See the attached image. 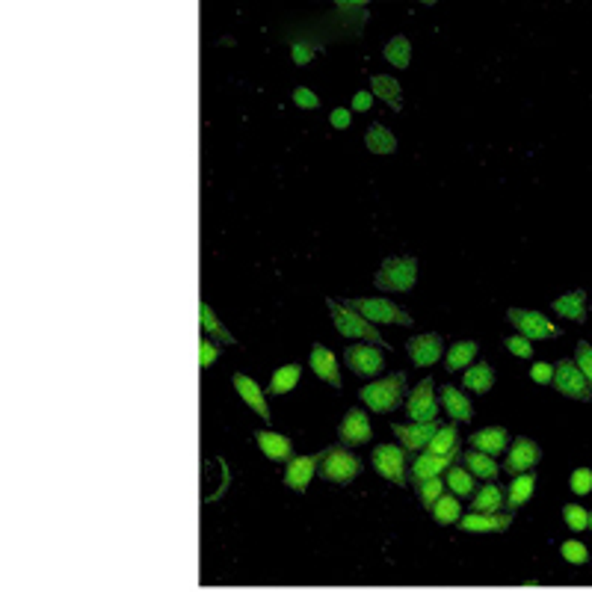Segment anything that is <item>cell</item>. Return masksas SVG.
I'll use <instances>...</instances> for the list:
<instances>
[{
    "label": "cell",
    "instance_id": "obj_18",
    "mask_svg": "<svg viewBox=\"0 0 592 592\" xmlns=\"http://www.w3.org/2000/svg\"><path fill=\"white\" fill-rule=\"evenodd\" d=\"M311 370L317 373L323 382H329L332 388H341V373H338V362H335L332 349H326L323 344H314L311 347V359H308Z\"/></svg>",
    "mask_w": 592,
    "mask_h": 592
},
{
    "label": "cell",
    "instance_id": "obj_20",
    "mask_svg": "<svg viewBox=\"0 0 592 592\" xmlns=\"http://www.w3.org/2000/svg\"><path fill=\"white\" fill-rule=\"evenodd\" d=\"M439 397H442V403H444V412L450 414L453 421H462V424H471V421H474V409H471L468 397H465L459 388L444 385V388L439 391Z\"/></svg>",
    "mask_w": 592,
    "mask_h": 592
},
{
    "label": "cell",
    "instance_id": "obj_12",
    "mask_svg": "<svg viewBox=\"0 0 592 592\" xmlns=\"http://www.w3.org/2000/svg\"><path fill=\"white\" fill-rule=\"evenodd\" d=\"M539 459H542V450H539L536 442H533V439H516V442H512V447H509V453H506L504 471L519 477V474H527L530 468H536Z\"/></svg>",
    "mask_w": 592,
    "mask_h": 592
},
{
    "label": "cell",
    "instance_id": "obj_21",
    "mask_svg": "<svg viewBox=\"0 0 592 592\" xmlns=\"http://www.w3.org/2000/svg\"><path fill=\"white\" fill-rule=\"evenodd\" d=\"M551 308H554L560 317L566 320H575V323H583L586 320V290H571L566 296H557L554 302H551Z\"/></svg>",
    "mask_w": 592,
    "mask_h": 592
},
{
    "label": "cell",
    "instance_id": "obj_4",
    "mask_svg": "<svg viewBox=\"0 0 592 592\" xmlns=\"http://www.w3.org/2000/svg\"><path fill=\"white\" fill-rule=\"evenodd\" d=\"M414 275H418V261L414 258H388L379 272L373 275V285L379 290H412L414 287Z\"/></svg>",
    "mask_w": 592,
    "mask_h": 592
},
{
    "label": "cell",
    "instance_id": "obj_39",
    "mask_svg": "<svg viewBox=\"0 0 592 592\" xmlns=\"http://www.w3.org/2000/svg\"><path fill=\"white\" fill-rule=\"evenodd\" d=\"M563 519H566V524L571 530H586L589 527V512L583 506H578V504H566L563 506Z\"/></svg>",
    "mask_w": 592,
    "mask_h": 592
},
{
    "label": "cell",
    "instance_id": "obj_41",
    "mask_svg": "<svg viewBox=\"0 0 592 592\" xmlns=\"http://www.w3.org/2000/svg\"><path fill=\"white\" fill-rule=\"evenodd\" d=\"M568 489L575 491L578 498L589 495V491H592V468H578L575 474H571V480H568Z\"/></svg>",
    "mask_w": 592,
    "mask_h": 592
},
{
    "label": "cell",
    "instance_id": "obj_9",
    "mask_svg": "<svg viewBox=\"0 0 592 592\" xmlns=\"http://www.w3.org/2000/svg\"><path fill=\"white\" fill-rule=\"evenodd\" d=\"M344 362L352 373H359L362 379H373L377 373L385 367V359L379 355L377 347H370V344H355V347H347L344 352Z\"/></svg>",
    "mask_w": 592,
    "mask_h": 592
},
{
    "label": "cell",
    "instance_id": "obj_49",
    "mask_svg": "<svg viewBox=\"0 0 592 592\" xmlns=\"http://www.w3.org/2000/svg\"><path fill=\"white\" fill-rule=\"evenodd\" d=\"M586 530H592V512H589V527H586Z\"/></svg>",
    "mask_w": 592,
    "mask_h": 592
},
{
    "label": "cell",
    "instance_id": "obj_48",
    "mask_svg": "<svg viewBox=\"0 0 592 592\" xmlns=\"http://www.w3.org/2000/svg\"><path fill=\"white\" fill-rule=\"evenodd\" d=\"M329 122H332V128H338V131H344V128L349 125V110H347V107H338V110H332V116H329Z\"/></svg>",
    "mask_w": 592,
    "mask_h": 592
},
{
    "label": "cell",
    "instance_id": "obj_19",
    "mask_svg": "<svg viewBox=\"0 0 592 592\" xmlns=\"http://www.w3.org/2000/svg\"><path fill=\"white\" fill-rule=\"evenodd\" d=\"M255 442H258V447L264 450V456L272 459V462H290L293 456V447H290V439L279 436V432H270V429H258L255 432Z\"/></svg>",
    "mask_w": 592,
    "mask_h": 592
},
{
    "label": "cell",
    "instance_id": "obj_35",
    "mask_svg": "<svg viewBox=\"0 0 592 592\" xmlns=\"http://www.w3.org/2000/svg\"><path fill=\"white\" fill-rule=\"evenodd\" d=\"M382 56L388 59L394 68H406V66H409V59H412V45H409V39H406V36H394L391 42L385 45Z\"/></svg>",
    "mask_w": 592,
    "mask_h": 592
},
{
    "label": "cell",
    "instance_id": "obj_15",
    "mask_svg": "<svg viewBox=\"0 0 592 592\" xmlns=\"http://www.w3.org/2000/svg\"><path fill=\"white\" fill-rule=\"evenodd\" d=\"M456 524L465 533H504L509 530L512 516H506V512H468Z\"/></svg>",
    "mask_w": 592,
    "mask_h": 592
},
{
    "label": "cell",
    "instance_id": "obj_7",
    "mask_svg": "<svg viewBox=\"0 0 592 592\" xmlns=\"http://www.w3.org/2000/svg\"><path fill=\"white\" fill-rule=\"evenodd\" d=\"M373 468L394 486H406V450L397 444H377L370 453Z\"/></svg>",
    "mask_w": 592,
    "mask_h": 592
},
{
    "label": "cell",
    "instance_id": "obj_47",
    "mask_svg": "<svg viewBox=\"0 0 592 592\" xmlns=\"http://www.w3.org/2000/svg\"><path fill=\"white\" fill-rule=\"evenodd\" d=\"M373 107V95L370 92H355V98H352V110L355 113H367Z\"/></svg>",
    "mask_w": 592,
    "mask_h": 592
},
{
    "label": "cell",
    "instance_id": "obj_26",
    "mask_svg": "<svg viewBox=\"0 0 592 592\" xmlns=\"http://www.w3.org/2000/svg\"><path fill=\"white\" fill-rule=\"evenodd\" d=\"M456 447H459L456 427H439V432L427 444V453H432V456H456Z\"/></svg>",
    "mask_w": 592,
    "mask_h": 592
},
{
    "label": "cell",
    "instance_id": "obj_29",
    "mask_svg": "<svg viewBox=\"0 0 592 592\" xmlns=\"http://www.w3.org/2000/svg\"><path fill=\"white\" fill-rule=\"evenodd\" d=\"M474 355H477V344H474V341H456V344H450V352L444 355L447 373H456L462 367H471Z\"/></svg>",
    "mask_w": 592,
    "mask_h": 592
},
{
    "label": "cell",
    "instance_id": "obj_17",
    "mask_svg": "<svg viewBox=\"0 0 592 592\" xmlns=\"http://www.w3.org/2000/svg\"><path fill=\"white\" fill-rule=\"evenodd\" d=\"M231 382H234L237 394H240V397H243V403H249V409H252V412H258V414H261V421H270L267 394L261 391V385L255 382V379H249L246 373H234V377H231Z\"/></svg>",
    "mask_w": 592,
    "mask_h": 592
},
{
    "label": "cell",
    "instance_id": "obj_43",
    "mask_svg": "<svg viewBox=\"0 0 592 592\" xmlns=\"http://www.w3.org/2000/svg\"><path fill=\"white\" fill-rule=\"evenodd\" d=\"M293 101H296V107H302V110H317L320 107V98L314 95L308 86L293 89Z\"/></svg>",
    "mask_w": 592,
    "mask_h": 592
},
{
    "label": "cell",
    "instance_id": "obj_28",
    "mask_svg": "<svg viewBox=\"0 0 592 592\" xmlns=\"http://www.w3.org/2000/svg\"><path fill=\"white\" fill-rule=\"evenodd\" d=\"M199 317H202V332L208 335V338H213L216 344H237L234 341V335L216 320V314H213V308L208 305V302H202L199 305Z\"/></svg>",
    "mask_w": 592,
    "mask_h": 592
},
{
    "label": "cell",
    "instance_id": "obj_36",
    "mask_svg": "<svg viewBox=\"0 0 592 592\" xmlns=\"http://www.w3.org/2000/svg\"><path fill=\"white\" fill-rule=\"evenodd\" d=\"M432 516H436L439 524H456L462 519V509H459V498H450V495H442L432 506Z\"/></svg>",
    "mask_w": 592,
    "mask_h": 592
},
{
    "label": "cell",
    "instance_id": "obj_42",
    "mask_svg": "<svg viewBox=\"0 0 592 592\" xmlns=\"http://www.w3.org/2000/svg\"><path fill=\"white\" fill-rule=\"evenodd\" d=\"M504 347H506L512 355H519V359H530V355H533L530 341L521 338V335H509V338H504Z\"/></svg>",
    "mask_w": 592,
    "mask_h": 592
},
{
    "label": "cell",
    "instance_id": "obj_8",
    "mask_svg": "<svg viewBox=\"0 0 592 592\" xmlns=\"http://www.w3.org/2000/svg\"><path fill=\"white\" fill-rule=\"evenodd\" d=\"M554 388L560 394H566V397H571V400H581V403L592 400V388H589L586 377L581 373V367L575 362H568V359L554 364Z\"/></svg>",
    "mask_w": 592,
    "mask_h": 592
},
{
    "label": "cell",
    "instance_id": "obj_23",
    "mask_svg": "<svg viewBox=\"0 0 592 592\" xmlns=\"http://www.w3.org/2000/svg\"><path fill=\"white\" fill-rule=\"evenodd\" d=\"M453 462V456H432V453H424V456H418L412 462V477L424 483V480H432V477H439L442 471H447Z\"/></svg>",
    "mask_w": 592,
    "mask_h": 592
},
{
    "label": "cell",
    "instance_id": "obj_40",
    "mask_svg": "<svg viewBox=\"0 0 592 592\" xmlns=\"http://www.w3.org/2000/svg\"><path fill=\"white\" fill-rule=\"evenodd\" d=\"M575 364L581 367V373L586 377V382L592 388V344L578 341V347H575Z\"/></svg>",
    "mask_w": 592,
    "mask_h": 592
},
{
    "label": "cell",
    "instance_id": "obj_1",
    "mask_svg": "<svg viewBox=\"0 0 592 592\" xmlns=\"http://www.w3.org/2000/svg\"><path fill=\"white\" fill-rule=\"evenodd\" d=\"M406 373H391L388 379H377L359 391L362 403H367L373 412H394L400 403H403V394H406Z\"/></svg>",
    "mask_w": 592,
    "mask_h": 592
},
{
    "label": "cell",
    "instance_id": "obj_30",
    "mask_svg": "<svg viewBox=\"0 0 592 592\" xmlns=\"http://www.w3.org/2000/svg\"><path fill=\"white\" fill-rule=\"evenodd\" d=\"M370 86H373V95H379L391 110H400V83H397V77L377 74L370 81Z\"/></svg>",
    "mask_w": 592,
    "mask_h": 592
},
{
    "label": "cell",
    "instance_id": "obj_5",
    "mask_svg": "<svg viewBox=\"0 0 592 592\" xmlns=\"http://www.w3.org/2000/svg\"><path fill=\"white\" fill-rule=\"evenodd\" d=\"M347 308H352L355 314H362L367 323H400V326H412V314H406L403 308H397L388 300H347Z\"/></svg>",
    "mask_w": 592,
    "mask_h": 592
},
{
    "label": "cell",
    "instance_id": "obj_3",
    "mask_svg": "<svg viewBox=\"0 0 592 592\" xmlns=\"http://www.w3.org/2000/svg\"><path fill=\"white\" fill-rule=\"evenodd\" d=\"M317 474L323 480H329V483L347 486V483H352L362 474V459L352 456V453L344 450L341 444H335V447H326V456H323Z\"/></svg>",
    "mask_w": 592,
    "mask_h": 592
},
{
    "label": "cell",
    "instance_id": "obj_2",
    "mask_svg": "<svg viewBox=\"0 0 592 592\" xmlns=\"http://www.w3.org/2000/svg\"><path fill=\"white\" fill-rule=\"evenodd\" d=\"M326 308H329L332 323L338 326L341 335H347V338H362V341H367V344H379L382 349H388L385 338H382L377 329H373V323H367V320L362 317V314H355L352 308H347V305H341V302H335V300H326Z\"/></svg>",
    "mask_w": 592,
    "mask_h": 592
},
{
    "label": "cell",
    "instance_id": "obj_11",
    "mask_svg": "<svg viewBox=\"0 0 592 592\" xmlns=\"http://www.w3.org/2000/svg\"><path fill=\"white\" fill-rule=\"evenodd\" d=\"M406 414L412 418V424H427V421H436L439 414V403H436V394H432V379H421L418 388L409 394V403H406Z\"/></svg>",
    "mask_w": 592,
    "mask_h": 592
},
{
    "label": "cell",
    "instance_id": "obj_37",
    "mask_svg": "<svg viewBox=\"0 0 592 592\" xmlns=\"http://www.w3.org/2000/svg\"><path fill=\"white\" fill-rule=\"evenodd\" d=\"M560 557L566 563H571V566H586L589 563V548L583 542H578V539H568V542L560 545Z\"/></svg>",
    "mask_w": 592,
    "mask_h": 592
},
{
    "label": "cell",
    "instance_id": "obj_45",
    "mask_svg": "<svg viewBox=\"0 0 592 592\" xmlns=\"http://www.w3.org/2000/svg\"><path fill=\"white\" fill-rule=\"evenodd\" d=\"M216 359H220V349H216V344H213L210 338H205V341L199 344V364H202V367H210Z\"/></svg>",
    "mask_w": 592,
    "mask_h": 592
},
{
    "label": "cell",
    "instance_id": "obj_16",
    "mask_svg": "<svg viewBox=\"0 0 592 592\" xmlns=\"http://www.w3.org/2000/svg\"><path fill=\"white\" fill-rule=\"evenodd\" d=\"M439 427L442 424L427 421V424H406V427L403 424H394L391 429H394V436L403 442L406 450H421V447H427L432 442V436L439 432Z\"/></svg>",
    "mask_w": 592,
    "mask_h": 592
},
{
    "label": "cell",
    "instance_id": "obj_33",
    "mask_svg": "<svg viewBox=\"0 0 592 592\" xmlns=\"http://www.w3.org/2000/svg\"><path fill=\"white\" fill-rule=\"evenodd\" d=\"M447 486L456 498H471L474 495V474L468 468H459V465H450L447 468Z\"/></svg>",
    "mask_w": 592,
    "mask_h": 592
},
{
    "label": "cell",
    "instance_id": "obj_32",
    "mask_svg": "<svg viewBox=\"0 0 592 592\" xmlns=\"http://www.w3.org/2000/svg\"><path fill=\"white\" fill-rule=\"evenodd\" d=\"M364 143L373 154H391L394 148H397V140H394V133L382 125H370L367 133H364Z\"/></svg>",
    "mask_w": 592,
    "mask_h": 592
},
{
    "label": "cell",
    "instance_id": "obj_31",
    "mask_svg": "<svg viewBox=\"0 0 592 592\" xmlns=\"http://www.w3.org/2000/svg\"><path fill=\"white\" fill-rule=\"evenodd\" d=\"M465 468L474 474V477H480V480L498 477V462L491 456H486V453H480V450H468L465 453Z\"/></svg>",
    "mask_w": 592,
    "mask_h": 592
},
{
    "label": "cell",
    "instance_id": "obj_34",
    "mask_svg": "<svg viewBox=\"0 0 592 592\" xmlns=\"http://www.w3.org/2000/svg\"><path fill=\"white\" fill-rule=\"evenodd\" d=\"M504 491H501V486H483L477 495H474V509L471 512H498L501 506H504Z\"/></svg>",
    "mask_w": 592,
    "mask_h": 592
},
{
    "label": "cell",
    "instance_id": "obj_27",
    "mask_svg": "<svg viewBox=\"0 0 592 592\" xmlns=\"http://www.w3.org/2000/svg\"><path fill=\"white\" fill-rule=\"evenodd\" d=\"M462 385H465L468 391H474V394H486L491 385H495V373H491V364H486V362L471 364V367L465 370Z\"/></svg>",
    "mask_w": 592,
    "mask_h": 592
},
{
    "label": "cell",
    "instance_id": "obj_10",
    "mask_svg": "<svg viewBox=\"0 0 592 592\" xmlns=\"http://www.w3.org/2000/svg\"><path fill=\"white\" fill-rule=\"evenodd\" d=\"M406 352L412 355L414 367H429L436 364L444 355V338L439 332H427V335H414L406 341Z\"/></svg>",
    "mask_w": 592,
    "mask_h": 592
},
{
    "label": "cell",
    "instance_id": "obj_14",
    "mask_svg": "<svg viewBox=\"0 0 592 592\" xmlns=\"http://www.w3.org/2000/svg\"><path fill=\"white\" fill-rule=\"evenodd\" d=\"M338 439L341 444H367L370 442V421H367V412L364 409H349L344 414V421L338 427Z\"/></svg>",
    "mask_w": 592,
    "mask_h": 592
},
{
    "label": "cell",
    "instance_id": "obj_22",
    "mask_svg": "<svg viewBox=\"0 0 592 592\" xmlns=\"http://www.w3.org/2000/svg\"><path fill=\"white\" fill-rule=\"evenodd\" d=\"M506 444H509V432L504 427H489V429H480L471 436V447H477L486 456H495Z\"/></svg>",
    "mask_w": 592,
    "mask_h": 592
},
{
    "label": "cell",
    "instance_id": "obj_6",
    "mask_svg": "<svg viewBox=\"0 0 592 592\" xmlns=\"http://www.w3.org/2000/svg\"><path fill=\"white\" fill-rule=\"evenodd\" d=\"M506 317H509V323L519 329V335L521 338H527V341H533V338H557L560 335V329L551 323L545 314H539V311H533V308H509L506 311Z\"/></svg>",
    "mask_w": 592,
    "mask_h": 592
},
{
    "label": "cell",
    "instance_id": "obj_13",
    "mask_svg": "<svg viewBox=\"0 0 592 592\" xmlns=\"http://www.w3.org/2000/svg\"><path fill=\"white\" fill-rule=\"evenodd\" d=\"M323 456H326V450L323 453H314V456L290 459L287 462V471H285V486L293 489V491H300V495H302V491H308V483H311L314 474H317Z\"/></svg>",
    "mask_w": 592,
    "mask_h": 592
},
{
    "label": "cell",
    "instance_id": "obj_44",
    "mask_svg": "<svg viewBox=\"0 0 592 592\" xmlns=\"http://www.w3.org/2000/svg\"><path fill=\"white\" fill-rule=\"evenodd\" d=\"M530 379L536 382V385H548V382H554V364H548V362L533 364V367H530Z\"/></svg>",
    "mask_w": 592,
    "mask_h": 592
},
{
    "label": "cell",
    "instance_id": "obj_25",
    "mask_svg": "<svg viewBox=\"0 0 592 592\" xmlns=\"http://www.w3.org/2000/svg\"><path fill=\"white\" fill-rule=\"evenodd\" d=\"M300 377H302V367L300 364H285V367H279V370L272 373V382L267 385V394H270V397H282V394H287V391L296 388Z\"/></svg>",
    "mask_w": 592,
    "mask_h": 592
},
{
    "label": "cell",
    "instance_id": "obj_24",
    "mask_svg": "<svg viewBox=\"0 0 592 592\" xmlns=\"http://www.w3.org/2000/svg\"><path fill=\"white\" fill-rule=\"evenodd\" d=\"M533 489H536V474H519L516 480H512L509 491H506V506L509 509H521L530 498H533Z\"/></svg>",
    "mask_w": 592,
    "mask_h": 592
},
{
    "label": "cell",
    "instance_id": "obj_46",
    "mask_svg": "<svg viewBox=\"0 0 592 592\" xmlns=\"http://www.w3.org/2000/svg\"><path fill=\"white\" fill-rule=\"evenodd\" d=\"M290 56H293V63H296V66H305V63H311L314 48H308V45H293Z\"/></svg>",
    "mask_w": 592,
    "mask_h": 592
},
{
    "label": "cell",
    "instance_id": "obj_38",
    "mask_svg": "<svg viewBox=\"0 0 592 592\" xmlns=\"http://www.w3.org/2000/svg\"><path fill=\"white\" fill-rule=\"evenodd\" d=\"M444 495V483L439 480V477H432V480H424V483H418V498H421V504L427 506V509H432L436 506V501Z\"/></svg>",
    "mask_w": 592,
    "mask_h": 592
}]
</instances>
